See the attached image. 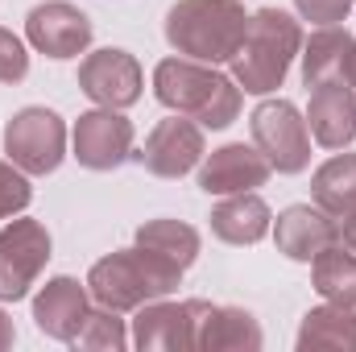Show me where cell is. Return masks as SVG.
Here are the masks:
<instances>
[{"label": "cell", "mask_w": 356, "mask_h": 352, "mask_svg": "<svg viewBox=\"0 0 356 352\" xmlns=\"http://www.w3.org/2000/svg\"><path fill=\"white\" fill-rule=\"evenodd\" d=\"M166 42L195 63H232L249 33V13L241 0H175L166 13Z\"/></svg>", "instance_id": "cell-4"}, {"label": "cell", "mask_w": 356, "mask_h": 352, "mask_svg": "<svg viewBox=\"0 0 356 352\" xmlns=\"http://www.w3.org/2000/svg\"><path fill=\"white\" fill-rule=\"evenodd\" d=\"M182 286V269L154 249H116L88 269V294L108 311H137L154 298H170Z\"/></svg>", "instance_id": "cell-2"}, {"label": "cell", "mask_w": 356, "mask_h": 352, "mask_svg": "<svg viewBox=\"0 0 356 352\" xmlns=\"http://www.w3.org/2000/svg\"><path fill=\"white\" fill-rule=\"evenodd\" d=\"M340 241V220L327 216L323 207H311V203H290L286 211H277L273 220V245L282 257L290 262L311 265L327 245Z\"/></svg>", "instance_id": "cell-14"}, {"label": "cell", "mask_w": 356, "mask_h": 352, "mask_svg": "<svg viewBox=\"0 0 356 352\" xmlns=\"http://www.w3.org/2000/svg\"><path fill=\"white\" fill-rule=\"evenodd\" d=\"M311 199L327 216H344L356 207V154H336L311 175Z\"/></svg>", "instance_id": "cell-23"}, {"label": "cell", "mask_w": 356, "mask_h": 352, "mask_svg": "<svg viewBox=\"0 0 356 352\" xmlns=\"http://www.w3.org/2000/svg\"><path fill=\"white\" fill-rule=\"evenodd\" d=\"M266 344V332L253 311L245 307H216L203 315L199 328V352H257Z\"/></svg>", "instance_id": "cell-19"}, {"label": "cell", "mask_w": 356, "mask_h": 352, "mask_svg": "<svg viewBox=\"0 0 356 352\" xmlns=\"http://www.w3.org/2000/svg\"><path fill=\"white\" fill-rule=\"evenodd\" d=\"M207 145H203V125H195L191 116H170L158 120L145 137L141 150H133V162L154 178H182L203 162Z\"/></svg>", "instance_id": "cell-10"}, {"label": "cell", "mask_w": 356, "mask_h": 352, "mask_svg": "<svg viewBox=\"0 0 356 352\" xmlns=\"http://www.w3.org/2000/svg\"><path fill=\"white\" fill-rule=\"evenodd\" d=\"M50 232L42 220H8L0 228V303H21L29 286H38L50 262Z\"/></svg>", "instance_id": "cell-8"}, {"label": "cell", "mask_w": 356, "mask_h": 352, "mask_svg": "<svg viewBox=\"0 0 356 352\" xmlns=\"http://www.w3.org/2000/svg\"><path fill=\"white\" fill-rule=\"evenodd\" d=\"M71 344H75V349H112V352H120L124 344H133V340H129V328H124L120 311H108V307L95 303L88 315H83V323H79V332H75Z\"/></svg>", "instance_id": "cell-24"}, {"label": "cell", "mask_w": 356, "mask_h": 352, "mask_svg": "<svg viewBox=\"0 0 356 352\" xmlns=\"http://www.w3.org/2000/svg\"><path fill=\"white\" fill-rule=\"evenodd\" d=\"M17 344V328H13V319H8V311H0V352L13 349Z\"/></svg>", "instance_id": "cell-29"}, {"label": "cell", "mask_w": 356, "mask_h": 352, "mask_svg": "<svg viewBox=\"0 0 356 352\" xmlns=\"http://www.w3.org/2000/svg\"><path fill=\"white\" fill-rule=\"evenodd\" d=\"M207 311H211L207 298H182V303L154 298L133 311L137 319L129 340L141 352H199V328Z\"/></svg>", "instance_id": "cell-7"}, {"label": "cell", "mask_w": 356, "mask_h": 352, "mask_svg": "<svg viewBox=\"0 0 356 352\" xmlns=\"http://www.w3.org/2000/svg\"><path fill=\"white\" fill-rule=\"evenodd\" d=\"M4 154L25 175H54L67 158V120L54 108H21L4 125Z\"/></svg>", "instance_id": "cell-5"}, {"label": "cell", "mask_w": 356, "mask_h": 352, "mask_svg": "<svg viewBox=\"0 0 356 352\" xmlns=\"http://www.w3.org/2000/svg\"><path fill=\"white\" fill-rule=\"evenodd\" d=\"M340 241H344V245H348V249L356 253V207L340 216Z\"/></svg>", "instance_id": "cell-28"}, {"label": "cell", "mask_w": 356, "mask_h": 352, "mask_svg": "<svg viewBox=\"0 0 356 352\" xmlns=\"http://www.w3.org/2000/svg\"><path fill=\"white\" fill-rule=\"evenodd\" d=\"M311 282H315V290H319L327 303L353 307L356 311V253L344 241L327 245V249L311 262Z\"/></svg>", "instance_id": "cell-22"}, {"label": "cell", "mask_w": 356, "mask_h": 352, "mask_svg": "<svg viewBox=\"0 0 356 352\" xmlns=\"http://www.w3.org/2000/svg\"><path fill=\"white\" fill-rule=\"evenodd\" d=\"M249 133L277 175H302L311 166V129L290 99H261L249 116Z\"/></svg>", "instance_id": "cell-6"}, {"label": "cell", "mask_w": 356, "mask_h": 352, "mask_svg": "<svg viewBox=\"0 0 356 352\" xmlns=\"http://www.w3.org/2000/svg\"><path fill=\"white\" fill-rule=\"evenodd\" d=\"M29 203H33L29 175H25L21 166H13V162H0V220L21 216Z\"/></svg>", "instance_id": "cell-25"}, {"label": "cell", "mask_w": 356, "mask_h": 352, "mask_svg": "<svg viewBox=\"0 0 356 352\" xmlns=\"http://www.w3.org/2000/svg\"><path fill=\"white\" fill-rule=\"evenodd\" d=\"M29 75V50L17 33L0 25V83H21Z\"/></svg>", "instance_id": "cell-26"}, {"label": "cell", "mask_w": 356, "mask_h": 352, "mask_svg": "<svg viewBox=\"0 0 356 352\" xmlns=\"http://www.w3.org/2000/svg\"><path fill=\"white\" fill-rule=\"evenodd\" d=\"M356 0H294L298 17L311 25H344Z\"/></svg>", "instance_id": "cell-27"}, {"label": "cell", "mask_w": 356, "mask_h": 352, "mask_svg": "<svg viewBox=\"0 0 356 352\" xmlns=\"http://www.w3.org/2000/svg\"><path fill=\"white\" fill-rule=\"evenodd\" d=\"M154 95L162 108L191 116L203 129H228L245 104V91L232 75L195 58H162L154 67Z\"/></svg>", "instance_id": "cell-1"}, {"label": "cell", "mask_w": 356, "mask_h": 352, "mask_svg": "<svg viewBox=\"0 0 356 352\" xmlns=\"http://www.w3.org/2000/svg\"><path fill=\"white\" fill-rule=\"evenodd\" d=\"M298 50H302L298 17H290L273 4L257 8V13H249V33H245L241 50L232 54V79L249 95H273L286 83Z\"/></svg>", "instance_id": "cell-3"}, {"label": "cell", "mask_w": 356, "mask_h": 352, "mask_svg": "<svg viewBox=\"0 0 356 352\" xmlns=\"http://www.w3.org/2000/svg\"><path fill=\"white\" fill-rule=\"evenodd\" d=\"M88 311H91L88 286H79V278H67V273L50 278L38 290V298H33V323H38V332L50 336V340H58V344L75 340V332H79V323H83Z\"/></svg>", "instance_id": "cell-16"}, {"label": "cell", "mask_w": 356, "mask_h": 352, "mask_svg": "<svg viewBox=\"0 0 356 352\" xmlns=\"http://www.w3.org/2000/svg\"><path fill=\"white\" fill-rule=\"evenodd\" d=\"M353 88H356V75H353Z\"/></svg>", "instance_id": "cell-30"}, {"label": "cell", "mask_w": 356, "mask_h": 352, "mask_svg": "<svg viewBox=\"0 0 356 352\" xmlns=\"http://www.w3.org/2000/svg\"><path fill=\"white\" fill-rule=\"evenodd\" d=\"M141 88H145L141 63L120 46L91 50L79 63V91L95 108H120L124 112V108H133L141 99Z\"/></svg>", "instance_id": "cell-11"}, {"label": "cell", "mask_w": 356, "mask_h": 352, "mask_svg": "<svg viewBox=\"0 0 356 352\" xmlns=\"http://www.w3.org/2000/svg\"><path fill=\"white\" fill-rule=\"evenodd\" d=\"M137 245L141 249H154L158 257H166L170 265H178L182 273L199 262V228H191L186 220H170V216H158V220H145L137 228Z\"/></svg>", "instance_id": "cell-21"}, {"label": "cell", "mask_w": 356, "mask_h": 352, "mask_svg": "<svg viewBox=\"0 0 356 352\" xmlns=\"http://www.w3.org/2000/svg\"><path fill=\"white\" fill-rule=\"evenodd\" d=\"M273 228V211L257 191L224 195V203L211 207V237L224 245H257Z\"/></svg>", "instance_id": "cell-18"}, {"label": "cell", "mask_w": 356, "mask_h": 352, "mask_svg": "<svg viewBox=\"0 0 356 352\" xmlns=\"http://www.w3.org/2000/svg\"><path fill=\"white\" fill-rule=\"evenodd\" d=\"M273 166L257 145L245 141H228L211 154H203L199 162V191L203 195H241V191H257L266 186Z\"/></svg>", "instance_id": "cell-13"}, {"label": "cell", "mask_w": 356, "mask_h": 352, "mask_svg": "<svg viewBox=\"0 0 356 352\" xmlns=\"http://www.w3.org/2000/svg\"><path fill=\"white\" fill-rule=\"evenodd\" d=\"M307 129L323 150H344L356 141V88L323 83L311 88L307 104Z\"/></svg>", "instance_id": "cell-17"}, {"label": "cell", "mask_w": 356, "mask_h": 352, "mask_svg": "<svg viewBox=\"0 0 356 352\" xmlns=\"http://www.w3.org/2000/svg\"><path fill=\"white\" fill-rule=\"evenodd\" d=\"M133 141H137V129L120 108H91L71 129V150H75L79 166L95 170V175L124 166L133 158Z\"/></svg>", "instance_id": "cell-9"}, {"label": "cell", "mask_w": 356, "mask_h": 352, "mask_svg": "<svg viewBox=\"0 0 356 352\" xmlns=\"http://www.w3.org/2000/svg\"><path fill=\"white\" fill-rule=\"evenodd\" d=\"M294 344H298V352H315V349L356 352V311L353 307H336V303L311 307L302 315V323H298Z\"/></svg>", "instance_id": "cell-20"}, {"label": "cell", "mask_w": 356, "mask_h": 352, "mask_svg": "<svg viewBox=\"0 0 356 352\" xmlns=\"http://www.w3.org/2000/svg\"><path fill=\"white\" fill-rule=\"evenodd\" d=\"M91 33H95L91 17L71 0L33 4L29 17H25V38L46 58H79L91 46Z\"/></svg>", "instance_id": "cell-12"}, {"label": "cell", "mask_w": 356, "mask_h": 352, "mask_svg": "<svg viewBox=\"0 0 356 352\" xmlns=\"http://www.w3.org/2000/svg\"><path fill=\"white\" fill-rule=\"evenodd\" d=\"M302 83L307 91L323 88V83H344L353 88L356 75V33L344 25H319L311 38H302Z\"/></svg>", "instance_id": "cell-15"}]
</instances>
